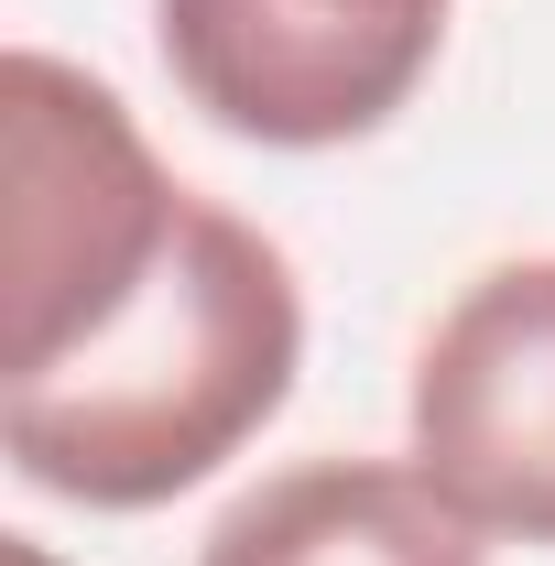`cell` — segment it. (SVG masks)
Listing matches in <instances>:
<instances>
[{"label": "cell", "mask_w": 555, "mask_h": 566, "mask_svg": "<svg viewBox=\"0 0 555 566\" xmlns=\"http://www.w3.org/2000/svg\"><path fill=\"white\" fill-rule=\"evenodd\" d=\"M294 359L305 305L283 251L218 197H186L164 251L98 316H76L44 359L0 370V447L55 501L153 512L283 415Z\"/></svg>", "instance_id": "cell-1"}, {"label": "cell", "mask_w": 555, "mask_h": 566, "mask_svg": "<svg viewBox=\"0 0 555 566\" xmlns=\"http://www.w3.org/2000/svg\"><path fill=\"white\" fill-rule=\"evenodd\" d=\"M164 66L218 132L327 153L381 132L447 44V0H153Z\"/></svg>", "instance_id": "cell-2"}, {"label": "cell", "mask_w": 555, "mask_h": 566, "mask_svg": "<svg viewBox=\"0 0 555 566\" xmlns=\"http://www.w3.org/2000/svg\"><path fill=\"white\" fill-rule=\"evenodd\" d=\"M415 469L501 545H555V251L480 273L415 349Z\"/></svg>", "instance_id": "cell-3"}, {"label": "cell", "mask_w": 555, "mask_h": 566, "mask_svg": "<svg viewBox=\"0 0 555 566\" xmlns=\"http://www.w3.org/2000/svg\"><path fill=\"white\" fill-rule=\"evenodd\" d=\"M197 566H490L415 458H294L208 523Z\"/></svg>", "instance_id": "cell-4"}, {"label": "cell", "mask_w": 555, "mask_h": 566, "mask_svg": "<svg viewBox=\"0 0 555 566\" xmlns=\"http://www.w3.org/2000/svg\"><path fill=\"white\" fill-rule=\"evenodd\" d=\"M0 566H55V556H44L33 534H11V545H0Z\"/></svg>", "instance_id": "cell-5"}]
</instances>
